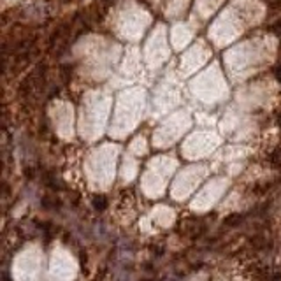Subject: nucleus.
I'll return each instance as SVG.
<instances>
[{
  "instance_id": "nucleus-1",
  "label": "nucleus",
  "mask_w": 281,
  "mask_h": 281,
  "mask_svg": "<svg viewBox=\"0 0 281 281\" xmlns=\"http://www.w3.org/2000/svg\"><path fill=\"white\" fill-rule=\"evenodd\" d=\"M93 206L97 209H104L106 208V199H104V197H97V199L93 200Z\"/></svg>"
}]
</instances>
